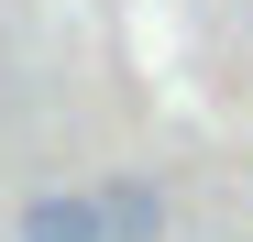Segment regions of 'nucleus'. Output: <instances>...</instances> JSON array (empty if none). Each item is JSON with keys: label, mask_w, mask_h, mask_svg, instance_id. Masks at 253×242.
I'll return each instance as SVG.
<instances>
[{"label": "nucleus", "mask_w": 253, "mask_h": 242, "mask_svg": "<svg viewBox=\"0 0 253 242\" xmlns=\"http://www.w3.org/2000/svg\"><path fill=\"white\" fill-rule=\"evenodd\" d=\"M11 242H110V209H99V187H33Z\"/></svg>", "instance_id": "nucleus-1"}, {"label": "nucleus", "mask_w": 253, "mask_h": 242, "mask_svg": "<svg viewBox=\"0 0 253 242\" xmlns=\"http://www.w3.org/2000/svg\"><path fill=\"white\" fill-rule=\"evenodd\" d=\"M99 209H110V242H165V187L154 176H110Z\"/></svg>", "instance_id": "nucleus-2"}]
</instances>
